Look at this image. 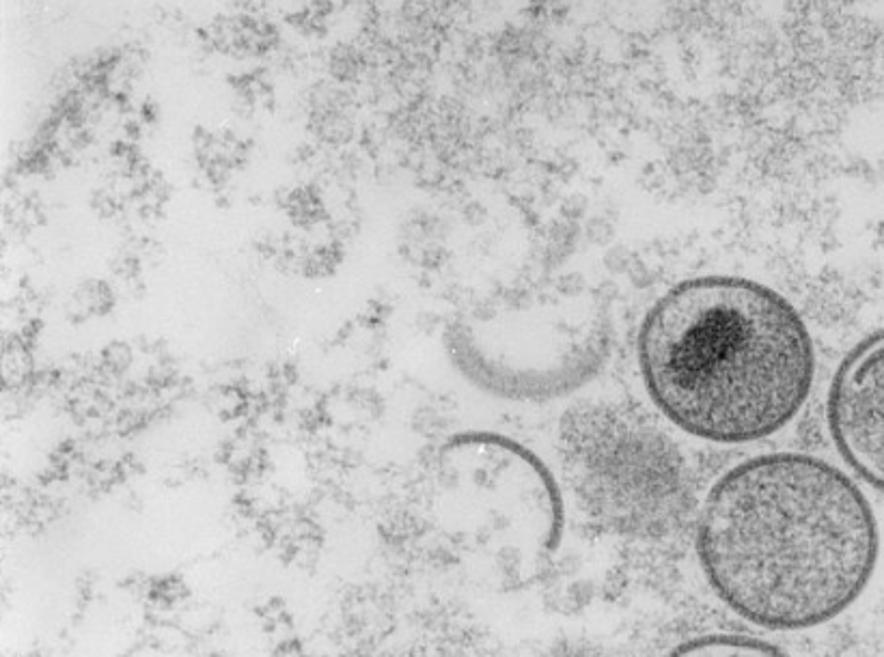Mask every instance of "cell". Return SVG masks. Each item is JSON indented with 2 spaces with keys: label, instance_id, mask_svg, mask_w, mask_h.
<instances>
[{
  "label": "cell",
  "instance_id": "6da1fadb",
  "mask_svg": "<svg viewBox=\"0 0 884 657\" xmlns=\"http://www.w3.org/2000/svg\"><path fill=\"white\" fill-rule=\"evenodd\" d=\"M880 535L850 474L816 455L768 453L718 477L697 517L710 589L772 632L837 619L874 576Z\"/></svg>",
  "mask_w": 884,
  "mask_h": 657
},
{
  "label": "cell",
  "instance_id": "7a4b0ae2",
  "mask_svg": "<svg viewBox=\"0 0 884 657\" xmlns=\"http://www.w3.org/2000/svg\"><path fill=\"white\" fill-rule=\"evenodd\" d=\"M645 393L697 440L749 444L805 408L816 349L779 291L742 276H697L649 306L637 334Z\"/></svg>",
  "mask_w": 884,
  "mask_h": 657
},
{
  "label": "cell",
  "instance_id": "3957f363",
  "mask_svg": "<svg viewBox=\"0 0 884 657\" xmlns=\"http://www.w3.org/2000/svg\"><path fill=\"white\" fill-rule=\"evenodd\" d=\"M613 319L596 289L550 281L494 298L453 332L460 369L488 395L518 403L557 401L604 369Z\"/></svg>",
  "mask_w": 884,
  "mask_h": 657
},
{
  "label": "cell",
  "instance_id": "277c9868",
  "mask_svg": "<svg viewBox=\"0 0 884 657\" xmlns=\"http://www.w3.org/2000/svg\"><path fill=\"white\" fill-rule=\"evenodd\" d=\"M561 438L578 485L609 507L643 509L647 498L678 494V449L637 412L609 401L578 405L565 414Z\"/></svg>",
  "mask_w": 884,
  "mask_h": 657
},
{
  "label": "cell",
  "instance_id": "5b68a950",
  "mask_svg": "<svg viewBox=\"0 0 884 657\" xmlns=\"http://www.w3.org/2000/svg\"><path fill=\"white\" fill-rule=\"evenodd\" d=\"M826 425L841 459L884 494V328L839 362L826 395Z\"/></svg>",
  "mask_w": 884,
  "mask_h": 657
},
{
  "label": "cell",
  "instance_id": "8992f818",
  "mask_svg": "<svg viewBox=\"0 0 884 657\" xmlns=\"http://www.w3.org/2000/svg\"><path fill=\"white\" fill-rule=\"evenodd\" d=\"M669 657H790V655L783 653L775 645H768L764 640L736 636V634H716L684 642V645L671 651Z\"/></svg>",
  "mask_w": 884,
  "mask_h": 657
}]
</instances>
